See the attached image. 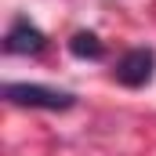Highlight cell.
I'll return each instance as SVG.
<instances>
[{
    "label": "cell",
    "mask_w": 156,
    "mask_h": 156,
    "mask_svg": "<svg viewBox=\"0 0 156 156\" xmlns=\"http://www.w3.org/2000/svg\"><path fill=\"white\" fill-rule=\"evenodd\" d=\"M4 98L11 105L47 109V113H66V109L76 105L73 91H58V87H44V83H4Z\"/></svg>",
    "instance_id": "1"
},
{
    "label": "cell",
    "mask_w": 156,
    "mask_h": 156,
    "mask_svg": "<svg viewBox=\"0 0 156 156\" xmlns=\"http://www.w3.org/2000/svg\"><path fill=\"white\" fill-rule=\"evenodd\" d=\"M113 76L123 87H145V83H153V76H156V51L153 47H131V51H123L116 58V66H113Z\"/></svg>",
    "instance_id": "2"
},
{
    "label": "cell",
    "mask_w": 156,
    "mask_h": 156,
    "mask_svg": "<svg viewBox=\"0 0 156 156\" xmlns=\"http://www.w3.org/2000/svg\"><path fill=\"white\" fill-rule=\"evenodd\" d=\"M47 47V37H44V29L33 26L26 15H18L11 26H7V33H4V51L7 55H40Z\"/></svg>",
    "instance_id": "3"
},
{
    "label": "cell",
    "mask_w": 156,
    "mask_h": 156,
    "mask_svg": "<svg viewBox=\"0 0 156 156\" xmlns=\"http://www.w3.org/2000/svg\"><path fill=\"white\" fill-rule=\"evenodd\" d=\"M69 55L73 58H87V62H98L102 55H105V44L98 33H91V29H80L69 37Z\"/></svg>",
    "instance_id": "4"
}]
</instances>
